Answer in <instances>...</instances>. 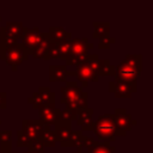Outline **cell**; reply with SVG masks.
<instances>
[{"label": "cell", "instance_id": "cell-1", "mask_svg": "<svg viewBox=\"0 0 153 153\" xmlns=\"http://www.w3.org/2000/svg\"><path fill=\"white\" fill-rule=\"evenodd\" d=\"M61 91V104L66 105V109L71 112L74 120L79 111L87 108L88 94L79 86L75 81H66V85L60 88Z\"/></svg>", "mask_w": 153, "mask_h": 153}, {"label": "cell", "instance_id": "cell-2", "mask_svg": "<svg viewBox=\"0 0 153 153\" xmlns=\"http://www.w3.org/2000/svg\"><path fill=\"white\" fill-rule=\"evenodd\" d=\"M141 60L142 56L140 54H127L124 60L115 67V80H121L136 85L137 76L141 72Z\"/></svg>", "mask_w": 153, "mask_h": 153}, {"label": "cell", "instance_id": "cell-3", "mask_svg": "<svg viewBox=\"0 0 153 153\" xmlns=\"http://www.w3.org/2000/svg\"><path fill=\"white\" fill-rule=\"evenodd\" d=\"M72 121L68 120H60L54 124V133L56 135L57 142L61 147H75L81 148V130H73L72 129Z\"/></svg>", "mask_w": 153, "mask_h": 153}, {"label": "cell", "instance_id": "cell-4", "mask_svg": "<svg viewBox=\"0 0 153 153\" xmlns=\"http://www.w3.org/2000/svg\"><path fill=\"white\" fill-rule=\"evenodd\" d=\"M98 60L99 56L97 54H91L90 59L76 66L75 71H67V75H74L80 81L81 87L87 86L88 81H98L99 80V73H98Z\"/></svg>", "mask_w": 153, "mask_h": 153}, {"label": "cell", "instance_id": "cell-5", "mask_svg": "<svg viewBox=\"0 0 153 153\" xmlns=\"http://www.w3.org/2000/svg\"><path fill=\"white\" fill-rule=\"evenodd\" d=\"M29 50L19 42L12 44H0V59L5 61L12 71H17L19 65L29 57Z\"/></svg>", "mask_w": 153, "mask_h": 153}, {"label": "cell", "instance_id": "cell-6", "mask_svg": "<svg viewBox=\"0 0 153 153\" xmlns=\"http://www.w3.org/2000/svg\"><path fill=\"white\" fill-rule=\"evenodd\" d=\"M91 130L98 137V142L111 143L116 140V136H120L118 131L114 127L111 114L102 115L100 117H98V120L92 123Z\"/></svg>", "mask_w": 153, "mask_h": 153}, {"label": "cell", "instance_id": "cell-7", "mask_svg": "<svg viewBox=\"0 0 153 153\" xmlns=\"http://www.w3.org/2000/svg\"><path fill=\"white\" fill-rule=\"evenodd\" d=\"M93 48V44L87 38H72V48L68 59L66 60L67 66H79L86 62L91 54L87 51Z\"/></svg>", "mask_w": 153, "mask_h": 153}, {"label": "cell", "instance_id": "cell-8", "mask_svg": "<svg viewBox=\"0 0 153 153\" xmlns=\"http://www.w3.org/2000/svg\"><path fill=\"white\" fill-rule=\"evenodd\" d=\"M24 30L22 22H7L5 27H1L0 32V44H12L17 43Z\"/></svg>", "mask_w": 153, "mask_h": 153}, {"label": "cell", "instance_id": "cell-9", "mask_svg": "<svg viewBox=\"0 0 153 153\" xmlns=\"http://www.w3.org/2000/svg\"><path fill=\"white\" fill-rule=\"evenodd\" d=\"M112 123L120 136H123L128 130L133 128V126L136 124V121L133 120V117L126 111V109H116L115 114L112 115Z\"/></svg>", "mask_w": 153, "mask_h": 153}, {"label": "cell", "instance_id": "cell-10", "mask_svg": "<svg viewBox=\"0 0 153 153\" xmlns=\"http://www.w3.org/2000/svg\"><path fill=\"white\" fill-rule=\"evenodd\" d=\"M27 103L33 106V109H39L44 105L55 103V93L50 90L49 86L39 87L30 98H27Z\"/></svg>", "mask_w": 153, "mask_h": 153}, {"label": "cell", "instance_id": "cell-11", "mask_svg": "<svg viewBox=\"0 0 153 153\" xmlns=\"http://www.w3.org/2000/svg\"><path fill=\"white\" fill-rule=\"evenodd\" d=\"M81 148L86 153H116V148L106 142H98L91 136L81 137Z\"/></svg>", "mask_w": 153, "mask_h": 153}, {"label": "cell", "instance_id": "cell-12", "mask_svg": "<svg viewBox=\"0 0 153 153\" xmlns=\"http://www.w3.org/2000/svg\"><path fill=\"white\" fill-rule=\"evenodd\" d=\"M22 124H23L22 131L31 141H33L36 139H42L44 131L50 128L48 126H44L39 120H23Z\"/></svg>", "mask_w": 153, "mask_h": 153}, {"label": "cell", "instance_id": "cell-13", "mask_svg": "<svg viewBox=\"0 0 153 153\" xmlns=\"http://www.w3.org/2000/svg\"><path fill=\"white\" fill-rule=\"evenodd\" d=\"M38 111H39L38 120L44 126H48V127L54 126L56 122H59L61 120V110L55 106V103L44 105V106L39 108Z\"/></svg>", "mask_w": 153, "mask_h": 153}, {"label": "cell", "instance_id": "cell-14", "mask_svg": "<svg viewBox=\"0 0 153 153\" xmlns=\"http://www.w3.org/2000/svg\"><path fill=\"white\" fill-rule=\"evenodd\" d=\"M109 91L117 98H130L131 94L136 92V85L121 80H112L109 82Z\"/></svg>", "mask_w": 153, "mask_h": 153}, {"label": "cell", "instance_id": "cell-15", "mask_svg": "<svg viewBox=\"0 0 153 153\" xmlns=\"http://www.w3.org/2000/svg\"><path fill=\"white\" fill-rule=\"evenodd\" d=\"M50 37L48 35V32H39L36 39V43L33 45V48L31 49L30 55H32L33 59H45L49 44H50Z\"/></svg>", "mask_w": 153, "mask_h": 153}, {"label": "cell", "instance_id": "cell-16", "mask_svg": "<svg viewBox=\"0 0 153 153\" xmlns=\"http://www.w3.org/2000/svg\"><path fill=\"white\" fill-rule=\"evenodd\" d=\"M38 33H39L38 27H32V29L24 27L23 33L20 36V44L23 47H25L29 50V53H31V49L33 48V45L36 43Z\"/></svg>", "mask_w": 153, "mask_h": 153}, {"label": "cell", "instance_id": "cell-17", "mask_svg": "<svg viewBox=\"0 0 153 153\" xmlns=\"http://www.w3.org/2000/svg\"><path fill=\"white\" fill-rule=\"evenodd\" d=\"M92 115H93V109H91V108H86V109L78 112L76 123L82 128V130H91L92 129V123H93Z\"/></svg>", "mask_w": 153, "mask_h": 153}, {"label": "cell", "instance_id": "cell-18", "mask_svg": "<svg viewBox=\"0 0 153 153\" xmlns=\"http://www.w3.org/2000/svg\"><path fill=\"white\" fill-rule=\"evenodd\" d=\"M48 35L50 37V41L54 43H62L66 41H71L72 39V33L66 31L63 27H50L48 31Z\"/></svg>", "mask_w": 153, "mask_h": 153}, {"label": "cell", "instance_id": "cell-19", "mask_svg": "<svg viewBox=\"0 0 153 153\" xmlns=\"http://www.w3.org/2000/svg\"><path fill=\"white\" fill-rule=\"evenodd\" d=\"M49 80L55 81H67V68L66 66L51 65L49 67Z\"/></svg>", "mask_w": 153, "mask_h": 153}, {"label": "cell", "instance_id": "cell-20", "mask_svg": "<svg viewBox=\"0 0 153 153\" xmlns=\"http://www.w3.org/2000/svg\"><path fill=\"white\" fill-rule=\"evenodd\" d=\"M93 37L94 38H104L110 37V23L109 22H93Z\"/></svg>", "mask_w": 153, "mask_h": 153}, {"label": "cell", "instance_id": "cell-21", "mask_svg": "<svg viewBox=\"0 0 153 153\" xmlns=\"http://www.w3.org/2000/svg\"><path fill=\"white\" fill-rule=\"evenodd\" d=\"M98 73H99V76L114 75L115 67L110 65L109 60H98Z\"/></svg>", "mask_w": 153, "mask_h": 153}, {"label": "cell", "instance_id": "cell-22", "mask_svg": "<svg viewBox=\"0 0 153 153\" xmlns=\"http://www.w3.org/2000/svg\"><path fill=\"white\" fill-rule=\"evenodd\" d=\"M42 141H43V145L44 147H54L56 143H57V139H56V135L54 133L53 129H47L42 136Z\"/></svg>", "mask_w": 153, "mask_h": 153}, {"label": "cell", "instance_id": "cell-23", "mask_svg": "<svg viewBox=\"0 0 153 153\" xmlns=\"http://www.w3.org/2000/svg\"><path fill=\"white\" fill-rule=\"evenodd\" d=\"M27 151H32V152H37V153H43L44 152V145L42 139H36L33 141H31L30 146L27 147Z\"/></svg>", "mask_w": 153, "mask_h": 153}, {"label": "cell", "instance_id": "cell-24", "mask_svg": "<svg viewBox=\"0 0 153 153\" xmlns=\"http://www.w3.org/2000/svg\"><path fill=\"white\" fill-rule=\"evenodd\" d=\"M17 139H18V143H17L18 147H29L31 143V140L22 130L17 131Z\"/></svg>", "mask_w": 153, "mask_h": 153}, {"label": "cell", "instance_id": "cell-25", "mask_svg": "<svg viewBox=\"0 0 153 153\" xmlns=\"http://www.w3.org/2000/svg\"><path fill=\"white\" fill-rule=\"evenodd\" d=\"M116 39L112 38V37H104V38H100L99 39V44H98V48L99 49H109L111 43H115Z\"/></svg>", "mask_w": 153, "mask_h": 153}, {"label": "cell", "instance_id": "cell-26", "mask_svg": "<svg viewBox=\"0 0 153 153\" xmlns=\"http://www.w3.org/2000/svg\"><path fill=\"white\" fill-rule=\"evenodd\" d=\"M11 136H12L11 130H0V143L10 142L11 141Z\"/></svg>", "mask_w": 153, "mask_h": 153}, {"label": "cell", "instance_id": "cell-27", "mask_svg": "<svg viewBox=\"0 0 153 153\" xmlns=\"http://www.w3.org/2000/svg\"><path fill=\"white\" fill-rule=\"evenodd\" d=\"M11 148H12L11 141L10 142H4L0 146V153H16V152H12Z\"/></svg>", "mask_w": 153, "mask_h": 153}, {"label": "cell", "instance_id": "cell-28", "mask_svg": "<svg viewBox=\"0 0 153 153\" xmlns=\"http://www.w3.org/2000/svg\"><path fill=\"white\" fill-rule=\"evenodd\" d=\"M6 93L5 92H0V108L1 109H6Z\"/></svg>", "mask_w": 153, "mask_h": 153}, {"label": "cell", "instance_id": "cell-29", "mask_svg": "<svg viewBox=\"0 0 153 153\" xmlns=\"http://www.w3.org/2000/svg\"><path fill=\"white\" fill-rule=\"evenodd\" d=\"M73 153H86V152H85L82 148H76V151H75V152H73Z\"/></svg>", "mask_w": 153, "mask_h": 153}, {"label": "cell", "instance_id": "cell-30", "mask_svg": "<svg viewBox=\"0 0 153 153\" xmlns=\"http://www.w3.org/2000/svg\"><path fill=\"white\" fill-rule=\"evenodd\" d=\"M23 153H37V152H32V151H26V152H23Z\"/></svg>", "mask_w": 153, "mask_h": 153}, {"label": "cell", "instance_id": "cell-31", "mask_svg": "<svg viewBox=\"0 0 153 153\" xmlns=\"http://www.w3.org/2000/svg\"><path fill=\"white\" fill-rule=\"evenodd\" d=\"M0 22H1V17H0ZM0 32H1V27H0Z\"/></svg>", "mask_w": 153, "mask_h": 153}, {"label": "cell", "instance_id": "cell-32", "mask_svg": "<svg viewBox=\"0 0 153 153\" xmlns=\"http://www.w3.org/2000/svg\"><path fill=\"white\" fill-rule=\"evenodd\" d=\"M0 124H1V120H0Z\"/></svg>", "mask_w": 153, "mask_h": 153}]
</instances>
